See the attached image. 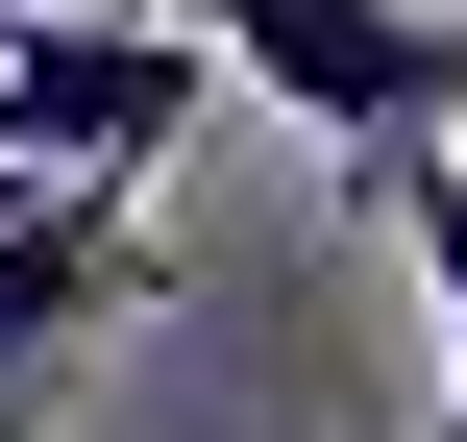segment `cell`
<instances>
[{"mask_svg": "<svg viewBox=\"0 0 467 442\" xmlns=\"http://www.w3.org/2000/svg\"><path fill=\"white\" fill-rule=\"evenodd\" d=\"M369 197H394V221H419V271H443V442H467V172L419 148V172H369Z\"/></svg>", "mask_w": 467, "mask_h": 442, "instance_id": "277c9868", "label": "cell"}, {"mask_svg": "<svg viewBox=\"0 0 467 442\" xmlns=\"http://www.w3.org/2000/svg\"><path fill=\"white\" fill-rule=\"evenodd\" d=\"M197 98H222V49L197 25H148V0H25L0 25V172H172L197 148Z\"/></svg>", "mask_w": 467, "mask_h": 442, "instance_id": "7a4b0ae2", "label": "cell"}, {"mask_svg": "<svg viewBox=\"0 0 467 442\" xmlns=\"http://www.w3.org/2000/svg\"><path fill=\"white\" fill-rule=\"evenodd\" d=\"M49 394H74V369H0V442H49Z\"/></svg>", "mask_w": 467, "mask_h": 442, "instance_id": "5b68a950", "label": "cell"}, {"mask_svg": "<svg viewBox=\"0 0 467 442\" xmlns=\"http://www.w3.org/2000/svg\"><path fill=\"white\" fill-rule=\"evenodd\" d=\"M0 25H25V0H0Z\"/></svg>", "mask_w": 467, "mask_h": 442, "instance_id": "52a82bcc", "label": "cell"}, {"mask_svg": "<svg viewBox=\"0 0 467 442\" xmlns=\"http://www.w3.org/2000/svg\"><path fill=\"white\" fill-rule=\"evenodd\" d=\"M25 197H49V172H0V221H25Z\"/></svg>", "mask_w": 467, "mask_h": 442, "instance_id": "8992f818", "label": "cell"}, {"mask_svg": "<svg viewBox=\"0 0 467 442\" xmlns=\"http://www.w3.org/2000/svg\"><path fill=\"white\" fill-rule=\"evenodd\" d=\"M123 295H148V172H74V197L0 221V369H74Z\"/></svg>", "mask_w": 467, "mask_h": 442, "instance_id": "3957f363", "label": "cell"}, {"mask_svg": "<svg viewBox=\"0 0 467 442\" xmlns=\"http://www.w3.org/2000/svg\"><path fill=\"white\" fill-rule=\"evenodd\" d=\"M197 49H222L271 123H320L345 172H419L467 123V0H222Z\"/></svg>", "mask_w": 467, "mask_h": 442, "instance_id": "6da1fadb", "label": "cell"}]
</instances>
